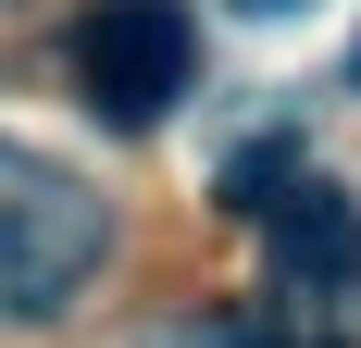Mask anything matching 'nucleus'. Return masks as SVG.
<instances>
[{
	"instance_id": "nucleus-1",
	"label": "nucleus",
	"mask_w": 361,
	"mask_h": 348,
	"mask_svg": "<svg viewBox=\"0 0 361 348\" xmlns=\"http://www.w3.org/2000/svg\"><path fill=\"white\" fill-rule=\"evenodd\" d=\"M112 261V199L75 162L0 137V323H50L75 311V286Z\"/></svg>"
},
{
	"instance_id": "nucleus-2",
	"label": "nucleus",
	"mask_w": 361,
	"mask_h": 348,
	"mask_svg": "<svg viewBox=\"0 0 361 348\" xmlns=\"http://www.w3.org/2000/svg\"><path fill=\"white\" fill-rule=\"evenodd\" d=\"M187 75H200V25H187V0H87V25H75V87L100 125H162L187 100Z\"/></svg>"
},
{
	"instance_id": "nucleus-3",
	"label": "nucleus",
	"mask_w": 361,
	"mask_h": 348,
	"mask_svg": "<svg viewBox=\"0 0 361 348\" xmlns=\"http://www.w3.org/2000/svg\"><path fill=\"white\" fill-rule=\"evenodd\" d=\"M250 224H262V249H274L287 299H312V311H336V323L361 311V211L336 199L324 174H274L250 199Z\"/></svg>"
},
{
	"instance_id": "nucleus-4",
	"label": "nucleus",
	"mask_w": 361,
	"mask_h": 348,
	"mask_svg": "<svg viewBox=\"0 0 361 348\" xmlns=\"http://www.w3.org/2000/svg\"><path fill=\"white\" fill-rule=\"evenodd\" d=\"M187 348H274V336H262V323H200Z\"/></svg>"
},
{
	"instance_id": "nucleus-5",
	"label": "nucleus",
	"mask_w": 361,
	"mask_h": 348,
	"mask_svg": "<svg viewBox=\"0 0 361 348\" xmlns=\"http://www.w3.org/2000/svg\"><path fill=\"white\" fill-rule=\"evenodd\" d=\"M237 13H262V25H287V13H312V0H237Z\"/></svg>"
},
{
	"instance_id": "nucleus-6",
	"label": "nucleus",
	"mask_w": 361,
	"mask_h": 348,
	"mask_svg": "<svg viewBox=\"0 0 361 348\" xmlns=\"http://www.w3.org/2000/svg\"><path fill=\"white\" fill-rule=\"evenodd\" d=\"M349 75H361V50H349Z\"/></svg>"
}]
</instances>
